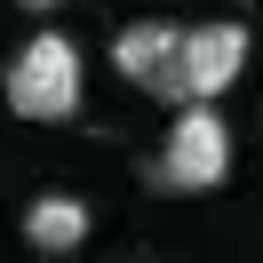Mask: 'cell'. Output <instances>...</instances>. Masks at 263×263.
<instances>
[{
    "mask_svg": "<svg viewBox=\"0 0 263 263\" xmlns=\"http://www.w3.org/2000/svg\"><path fill=\"white\" fill-rule=\"evenodd\" d=\"M80 48H72L64 32H32L16 48V64H8V88H0V96H8V112L16 120H72L80 112Z\"/></svg>",
    "mask_w": 263,
    "mask_h": 263,
    "instance_id": "1",
    "label": "cell"
},
{
    "mask_svg": "<svg viewBox=\"0 0 263 263\" xmlns=\"http://www.w3.org/2000/svg\"><path fill=\"white\" fill-rule=\"evenodd\" d=\"M231 176V128H223V112L215 104H183V120L167 128V144H160V160H152V183L160 192H208V183H223Z\"/></svg>",
    "mask_w": 263,
    "mask_h": 263,
    "instance_id": "2",
    "label": "cell"
},
{
    "mask_svg": "<svg viewBox=\"0 0 263 263\" xmlns=\"http://www.w3.org/2000/svg\"><path fill=\"white\" fill-rule=\"evenodd\" d=\"M112 64H120L128 88H144V96H160V104H183V24H167V16L120 24Z\"/></svg>",
    "mask_w": 263,
    "mask_h": 263,
    "instance_id": "3",
    "label": "cell"
},
{
    "mask_svg": "<svg viewBox=\"0 0 263 263\" xmlns=\"http://www.w3.org/2000/svg\"><path fill=\"white\" fill-rule=\"evenodd\" d=\"M247 72V24H183V104H215Z\"/></svg>",
    "mask_w": 263,
    "mask_h": 263,
    "instance_id": "4",
    "label": "cell"
},
{
    "mask_svg": "<svg viewBox=\"0 0 263 263\" xmlns=\"http://www.w3.org/2000/svg\"><path fill=\"white\" fill-rule=\"evenodd\" d=\"M24 239H32L40 255H72V247L88 239V199H72V192H40L32 208H24Z\"/></svg>",
    "mask_w": 263,
    "mask_h": 263,
    "instance_id": "5",
    "label": "cell"
},
{
    "mask_svg": "<svg viewBox=\"0 0 263 263\" xmlns=\"http://www.w3.org/2000/svg\"><path fill=\"white\" fill-rule=\"evenodd\" d=\"M16 8H40V16H48V8H64V0H16Z\"/></svg>",
    "mask_w": 263,
    "mask_h": 263,
    "instance_id": "6",
    "label": "cell"
}]
</instances>
